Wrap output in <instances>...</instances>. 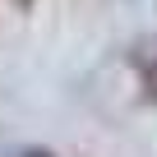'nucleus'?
<instances>
[{
  "instance_id": "f257e3e1",
  "label": "nucleus",
  "mask_w": 157,
  "mask_h": 157,
  "mask_svg": "<svg viewBox=\"0 0 157 157\" xmlns=\"http://www.w3.org/2000/svg\"><path fill=\"white\" fill-rule=\"evenodd\" d=\"M134 69H139L143 97H148V102H157V56H134Z\"/></svg>"
},
{
  "instance_id": "f03ea898",
  "label": "nucleus",
  "mask_w": 157,
  "mask_h": 157,
  "mask_svg": "<svg viewBox=\"0 0 157 157\" xmlns=\"http://www.w3.org/2000/svg\"><path fill=\"white\" fill-rule=\"evenodd\" d=\"M14 157H56L51 148H23V152H14Z\"/></svg>"
},
{
  "instance_id": "7ed1b4c3",
  "label": "nucleus",
  "mask_w": 157,
  "mask_h": 157,
  "mask_svg": "<svg viewBox=\"0 0 157 157\" xmlns=\"http://www.w3.org/2000/svg\"><path fill=\"white\" fill-rule=\"evenodd\" d=\"M14 5H19V10H33V5H37V0H14Z\"/></svg>"
}]
</instances>
